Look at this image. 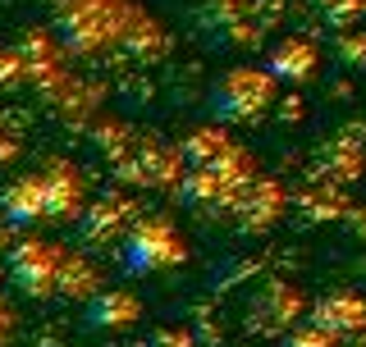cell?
<instances>
[{
  "label": "cell",
  "instance_id": "obj_1",
  "mask_svg": "<svg viewBox=\"0 0 366 347\" xmlns=\"http://www.w3.org/2000/svg\"><path fill=\"white\" fill-rule=\"evenodd\" d=\"M119 251H124V270L129 274H160L169 265L188 261V242H183V233L165 215L133 219V228L119 238Z\"/></svg>",
  "mask_w": 366,
  "mask_h": 347
},
{
  "label": "cell",
  "instance_id": "obj_2",
  "mask_svg": "<svg viewBox=\"0 0 366 347\" xmlns=\"http://www.w3.org/2000/svg\"><path fill=\"white\" fill-rule=\"evenodd\" d=\"M270 96H274V78L266 69H229L211 87V110L215 119H252L270 106Z\"/></svg>",
  "mask_w": 366,
  "mask_h": 347
},
{
  "label": "cell",
  "instance_id": "obj_3",
  "mask_svg": "<svg viewBox=\"0 0 366 347\" xmlns=\"http://www.w3.org/2000/svg\"><path fill=\"white\" fill-rule=\"evenodd\" d=\"M69 251L51 247V242H19L9 251V279H14L28 297H51L60 283V265Z\"/></svg>",
  "mask_w": 366,
  "mask_h": 347
},
{
  "label": "cell",
  "instance_id": "obj_4",
  "mask_svg": "<svg viewBox=\"0 0 366 347\" xmlns=\"http://www.w3.org/2000/svg\"><path fill=\"white\" fill-rule=\"evenodd\" d=\"M312 329H320L325 338H357L366 329V297L357 293H325L312 306Z\"/></svg>",
  "mask_w": 366,
  "mask_h": 347
},
{
  "label": "cell",
  "instance_id": "obj_5",
  "mask_svg": "<svg viewBox=\"0 0 366 347\" xmlns=\"http://www.w3.org/2000/svg\"><path fill=\"white\" fill-rule=\"evenodd\" d=\"M229 211L238 215V224H243L247 233H261V228H270L274 219H280L284 192H280V183H274V178H252L247 188L234 196V206H229Z\"/></svg>",
  "mask_w": 366,
  "mask_h": 347
},
{
  "label": "cell",
  "instance_id": "obj_6",
  "mask_svg": "<svg viewBox=\"0 0 366 347\" xmlns=\"http://www.w3.org/2000/svg\"><path fill=\"white\" fill-rule=\"evenodd\" d=\"M119 174H124V183H137V188H179V178H183L179 156L165 151V146H142V151H133L119 165Z\"/></svg>",
  "mask_w": 366,
  "mask_h": 347
},
{
  "label": "cell",
  "instance_id": "obj_7",
  "mask_svg": "<svg viewBox=\"0 0 366 347\" xmlns=\"http://www.w3.org/2000/svg\"><path fill=\"white\" fill-rule=\"evenodd\" d=\"M179 196H183V206H192V211H229L238 188L220 169H188L179 178Z\"/></svg>",
  "mask_w": 366,
  "mask_h": 347
},
{
  "label": "cell",
  "instance_id": "obj_8",
  "mask_svg": "<svg viewBox=\"0 0 366 347\" xmlns=\"http://www.w3.org/2000/svg\"><path fill=\"white\" fill-rule=\"evenodd\" d=\"M137 320H142V302H137L129 288H101L87 302V325L92 329L119 333V329H133Z\"/></svg>",
  "mask_w": 366,
  "mask_h": 347
},
{
  "label": "cell",
  "instance_id": "obj_9",
  "mask_svg": "<svg viewBox=\"0 0 366 347\" xmlns=\"http://www.w3.org/2000/svg\"><path fill=\"white\" fill-rule=\"evenodd\" d=\"M0 211H5L9 224H41L46 219V188L41 174H23L14 178L5 192H0Z\"/></svg>",
  "mask_w": 366,
  "mask_h": 347
},
{
  "label": "cell",
  "instance_id": "obj_10",
  "mask_svg": "<svg viewBox=\"0 0 366 347\" xmlns=\"http://www.w3.org/2000/svg\"><path fill=\"white\" fill-rule=\"evenodd\" d=\"M41 188H46V219H74L83 211V178L69 165H51L41 174Z\"/></svg>",
  "mask_w": 366,
  "mask_h": 347
},
{
  "label": "cell",
  "instance_id": "obj_11",
  "mask_svg": "<svg viewBox=\"0 0 366 347\" xmlns=\"http://www.w3.org/2000/svg\"><path fill=\"white\" fill-rule=\"evenodd\" d=\"M266 74L280 78V83H307V78L316 74V46L307 41V37H284L270 51Z\"/></svg>",
  "mask_w": 366,
  "mask_h": 347
},
{
  "label": "cell",
  "instance_id": "obj_12",
  "mask_svg": "<svg viewBox=\"0 0 366 347\" xmlns=\"http://www.w3.org/2000/svg\"><path fill=\"white\" fill-rule=\"evenodd\" d=\"M133 215H137V211H133L129 201H124V196H106V201L92 206L83 233H87L92 242H119V238L133 228Z\"/></svg>",
  "mask_w": 366,
  "mask_h": 347
},
{
  "label": "cell",
  "instance_id": "obj_13",
  "mask_svg": "<svg viewBox=\"0 0 366 347\" xmlns=\"http://www.w3.org/2000/svg\"><path fill=\"white\" fill-rule=\"evenodd\" d=\"M234 146L238 142H229L220 129H197V133H188V142H183V160H188L192 169H215V165H224V160L234 156Z\"/></svg>",
  "mask_w": 366,
  "mask_h": 347
},
{
  "label": "cell",
  "instance_id": "obj_14",
  "mask_svg": "<svg viewBox=\"0 0 366 347\" xmlns=\"http://www.w3.org/2000/svg\"><path fill=\"white\" fill-rule=\"evenodd\" d=\"M55 293L78 297V302H92V297L101 293V274L92 270V265L78 256V251H69L64 265H60V283H55Z\"/></svg>",
  "mask_w": 366,
  "mask_h": 347
},
{
  "label": "cell",
  "instance_id": "obj_15",
  "mask_svg": "<svg viewBox=\"0 0 366 347\" xmlns=\"http://www.w3.org/2000/svg\"><path fill=\"white\" fill-rule=\"evenodd\" d=\"M302 316V297H297V288L289 283H280V288H270L266 293V306H257V320H266V325H293V320Z\"/></svg>",
  "mask_w": 366,
  "mask_h": 347
},
{
  "label": "cell",
  "instance_id": "obj_16",
  "mask_svg": "<svg viewBox=\"0 0 366 347\" xmlns=\"http://www.w3.org/2000/svg\"><path fill=\"white\" fill-rule=\"evenodd\" d=\"M339 60L343 64H352V69H362L366 64V32L362 28H348V32H339Z\"/></svg>",
  "mask_w": 366,
  "mask_h": 347
},
{
  "label": "cell",
  "instance_id": "obj_17",
  "mask_svg": "<svg viewBox=\"0 0 366 347\" xmlns=\"http://www.w3.org/2000/svg\"><path fill=\"white\" fill-rule=\"evenodd\" d=\"M280 347H339L335 338H325L320 329H312V325H297V329H289L280 338Z\"/></svg>",
  "mask_w": 366,
  "mask_h": 347
},
{
  "label": "cell",
  "instance_id": "obj_18",
  "mask_svg": "<svg viewBox=\"0 0 366 347\" xmlns=\"http://www.w3.org/2000/svg\"><path fill=\"white\" fill-rule=\"evenodd\" d=\"M9 333H14V316H9V306H5V297H0V347L9 343Z\"/></svg>",
  "mask_w": 366,
  "mask_h": 347
},
{
  "label": "cell",
  "instance_id": "obj_19",
  "mask_svg": "<svg viewBox=\"0 0 366 347\" xmlns=\"http://www.w3.org/2000/svg\"><path fill=\"white\" fill-rule=\"evenodd\" d=\"M192 338L183 329H174V333H156V347H188Z\"/></svg>",
  "mask_w": 366,
  "mask_h": 347
},
{
  "label": "cell",
  "instance_id": "obj_20",
  "mask_svg": "<svg viewBox=\"0 0 366 347\" xmlns=\"http://www.w3.org/2000/svg\"><path fill=\"white\" fill-rule=\"evenodd\" d=\"M9 156H14V137H5V133H0V165H5Z\"/></svg>",
  "mask_w": 366,
  "mask_h": 347
}]
</instances>
